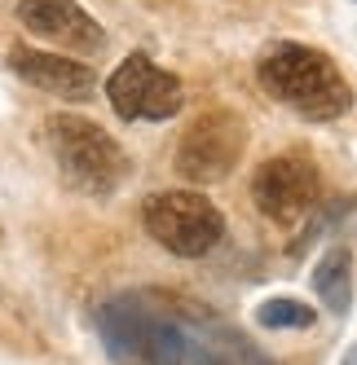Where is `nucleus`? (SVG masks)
I'll return each mask as SVG.
<instances>
[{
	"label": "nucleus",
	"instance_id": "nucleus-1",
	"mask_svg": "<svg viewBox=\"0 0 357 365\" xmlns=\"http://www.w3.org/2000/svg\"><path fill=\"white\" fill-rule=\"evenodd\" d=\"M101 344L119 361L146 365H234L247 352L243 334H229L208 312H176L150 295H124L97 308Z\"/></svg>",
	"mask_w": 357,
	"mask_h": 365
},
{
	"label": "nucleus",
	"instance_id": "nucleus-2",
	"mask_svg": "<svg viewBox=\"0 0 357 365\" xmlns=\"http://www.w3.org/2000/svg\"><path fill=\"white\" fill-rule=\"evenodd\" d=\"M256 80L269 97H278L287 110L313 123H331L353 110V84L340 75V66L331 62L322 48L296 44V40H273L261 62Z\"/></svg>",
	"mask_w": 357,
	"mask_h": 365
},
{
	"label": "nucleus",
	"instance_id": "nucleus-3",
	"mask_svg": "<svg viewBox=\"0 0 357 365\" xmlns=\"http://www.w3.org/2000/svg\"><path fill=\"white\" fill-rule=\"evenodd\" d=\"M44 141H49V154H54L62 180L89 198H111L133 172L124 145L84 115H49Z\"/></svg>",
	"mask_w": 357,
	"mask_h": 365
},
{
	"label": "nucleus",
	"instance_id": "nucleus-4",
	"mask_svg": "<svg viewBox=\"0 0 357 365\" xmlns=\"http://www.w3.org/2000/svg\"><path fill=\"white\" fill-rule=\"evenodd\" d=\"M141 225L164 251L181 255V259L208 255L225 238V216L198 190H164L155 198H146Z\"/></svg>",
	"mask_w": 357,
	"mask_h": 365
},
{
	"label": "nucleus",
	"instance_id": "nucleus-5",
	"mask_svg": "<svg viewBox=\"0 0 357 365\" xmlns=\"http://www.w3.org/2000/svg\"><path fill=\"white\" fill-rule=\"evenodd\" d=\"M243 150H247V123L234 110H208L186 128L181 145H176V172L194 185H216L238 168Z\"/></svg>",
	"mask_w": 357,
	"mask_h": 365
},
{
	"label": "nucleus",
	"instance_id": "nucleus-6",
	"mask_svg": "<svg viewBox=\"0 0 357 365\" xmlns=\"http://www.w3.org/2000/svg\"><path fill=\"white\" fill-rule=\"evenodd\" d=\"M106 97H111V110L119 119H150V123H164L176 110L186 106V88L172 71H159L146 53H129L111 80H106Z\"/></svg>",
	"mask_w": 357,
	"mask_h": 365
},
{
	"label": "nucleus",
	"instance_id": "nucleus-7",
	"mask_svg": "<svg viewBox=\"0 0 357 365\" xmlns=\"http://www.w3.org/2000/svg\"><path fill=\"white\" fill-rule=\"evenodd\" d=\"M251 202L273 225H300L322 202V176L304 154H278L251 176Z\"/></svg>",
	"mask_w": 357,
	"mask_h": 365
},
{
	"label": "nucleus",
	"instance_id": "nucleus-8",
	"mask_svg": "<svg viewBox=\"0 0 357 365\" xmlns=\"http://www.w3.org/2000/svg\"><path fill=\"white\" fill-rule=\"evenodd\" d=\"M18 22L36 40L58 44V48L80 53V58H93V53L106 48L101 22L89 9H80L75 0H18Z\"/></svg>",
	"mask_w": 357,
	"mask_h": 365
},
{
	"label": "nucleus",
	"instance_id": "nucleus-9",
	"mask_svg": "<svg viewBox=\"0 0 357 365\" xmlns=\"http://www.w3.org/2000/svg\"><path fill=\"white\" fill-rule=\"evenodd\" d=\"M9 66H14L18 80H27L31 88H44V93L66 97V101H89L97 93V71L89 62L58 58V53H44V48L14 44L9 48Z\"/></svg>",
	"mask_w": 357,
	"mask_h": 365
},
{
	"label": "nucleus",
	"instance_id": "nucleus-10",
	"mask_svg": "<svg viewBox=\"0 0 357 365\" xmlns=\"http://www.w3.org/2000/svg\"><path fill=\"white\" fill-rule=\"evenodd\" d=\"M313 291L322 299L326 312H336V317H344V312L353 308V251L348 247H331L318 269H313Z\"/></svg>",
	"mask_w": 357,
	"mask_h": 365
},
{
	"label": "nucleus",
	"instance_id": "nucleus-11",
	"mask_svg": "<svg viewBox=\"0 0 357 365\" xmlns=\"http://www.w3.org/2000/svg\"><path fill=\"white\" fill-rule=\"evenodd\" d=\"M313 317H318V312L309 304H300V299H265L256 308V322L265 330H309Z\"/></svg>",
	"mask_w": 357,
	"mask_h": 365
},
{
	"label": "nucleus",
	"instance_id": "nucleus-12",
	"mask_svg": "<svg viewBox=\"0 0 357 365\" xmlns=\"http://www.w3.org/2000/svg\"><path fill=\"white\" fill-rule=\"evenodd\" d=\"M344 365H357V344H353V348L344 352Z\"/></svg>",
	"mask_w": 357,
	"mask_h": 365
}]
</instances>
